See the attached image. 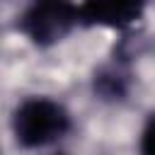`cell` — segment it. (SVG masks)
Returning <instances> with one entry per match:
<instances>
[{"instance_id":"obj_4","label":"cell","mask_w":155,"mask_h":155,"mask_svg":"<svg viewBox=\"0 0 155 155\" xmlns=\"http://www.w3.org/2000/svg\"><path fill=\"white\" fill-rule=\"evenodd\" d=\"M140 155H155V114L148 119L140 133Z\"/></svg>"},{"instance_id":"obj_2","label":"cell","mask_w":155,"mask_h":155,"mask_svg":"<svg viewBox=\"0 0 155 155\" xmlns=\"http://www.w3.org/2000/svg\"><path fill=\"white\" fill-rule=\"evenodd\" d=\"M80 24V5L73 0H31L19 17V29L36 46H53Z\"/></svg>"},{"instance_id":"obj_5","label":"cell","mask_w":155,"mask_h":155,"mask_svg":"<svg viewBox=\"0 0 155 155\" xmlns=\"http://www.w3.org/2000/svg\"><path fill=\"white\" fill-rule=\"evenodd\" d=\"M56 155H65V153H56Z\"/></svg>"},{"instance_id":"obj_3","label":"cell","mask_w":155,"mask_h":155,"mask_svg":"<svg viewBox=\"0 0 155 155\" xmlns=\"http://www.w3.org/2000/svg\"><path fill=\"white\" fill-rule=\"evenodd\" d=\"M148 0H82L80 22L90 27L126 29L140 19Z\"/></svg>"},{"instance_id":"obj_1","label":"cell","mask_w":155,"mask_h":155,"mask_svg":"<svg viewBox=\"0 0 155 155\" xmlns=\"http://www.w3.org/2000/svg\"><path fill=\"white\" fill-rule=\"evenodd\" d=\"M70 128L68 111L46 97H31L22 102L12 116V131L24 148H44L61 140Z\"/></svg>"}]
</instances>
